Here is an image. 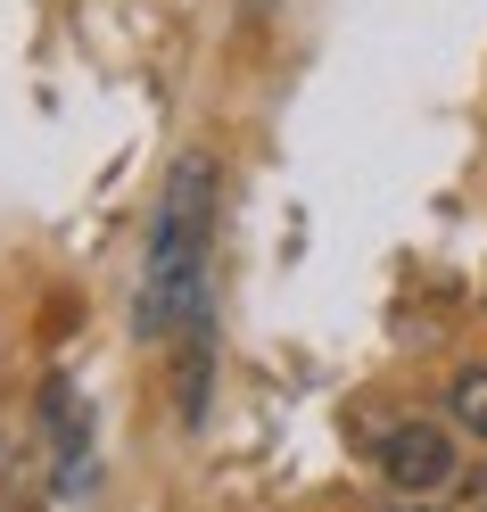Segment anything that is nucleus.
Here are the masks:
<instances>
[{
  "instance_id": "3",
  "label": "nucleus",
  "mask_w": 487,
  "mask_h": 512,
  "mask_svg": "<svg viewBox=\"0 0 487 512\" xmlns=\"http://www.w3.org/2000/svg\"><path fill=\"white\" fill-rule=\"evenodd\" d=\"M446 422L463 430V438H479V446H487V372H479V364L446 380Z\"/></svg>"
},
{
  "instance_id": "4",
  "label": "nucleus",
  "mask_w": 487,
  "mask_h": 512,
  "mask_svg": "<svg viewBox=\"0 0 487 512\" xmlns=\"http://www.w3.org/2000/svg\"><path fill=\"white\" fill-rule=\"evenodd\" d=\"M479 512H487V504H479Z\"/></svg>"
},
{
  "instance_id": "1",
  "label": "nucleus",
  "mask_w": 487,
  "mask_h": 512,
  "mask_svg": "<svg viewBox=\"0 0 487 512\" xmlns=\"http://www.w3.org/2000/svg\"><path fill=\"white\" fill-rule=\"evenodd\" d=\"M215 157L182 149L166 166L141 265V339H190L207 323V248H215Z\"/></svg>"
},
{
  "instance_id": "2",
  "label": "nucleus",
  "mask_w": 487,
  "mask_h": 512,
  "mask_svg": "<svg viewBox=\"0 0 487 512\" xmlns=\"http://www.w3.org/2000/svg\"><path fill=\"white\" fill-rule=\"evenodd\" d=\"M372 463H380V479L397 496H438L463 471V446H454V422H388Z\"/></svg>"
}]
</instances>
